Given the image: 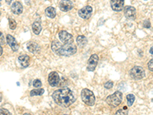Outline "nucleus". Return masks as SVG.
<instances>
[{
  "instance_id": "obj_19",
  "label": "nucleus",
  "mask_w": 153,
  "mask_h": 115,
  "mask_svg": "<svg viewBox=\"0 0 153 115\" xmlns=\"http://www.w3.org/2000/svg\"><path fill=\"white\" fill-rule=\"evenodd\" d=\"M45 15L50 19H54L56 16V10L52 6H49L45 9Z\"/></svg>"
},
{
  "instance_id": "obj_11",
  "label": "nucleus",
  "mask_w": 153,
  "mask_h": 115,
  "mask_svg": "<svg viewBox=\"0 0 153 115\" xmlns=\"http://www.w3.org/2000/svg\"><path fill=\"white\" fill-rule=\"evenodd\" d=\"M125 0H110L111 9L115 12H121L124 8Z\"/></svg>"
},
{
  "instance_id": "obj_14",
  "label": "nucleus",
  "mask_w": 153,
  "mask_h": 115,
  "mask_svg": "<svg viewBox=\"0 0 153 115\" xmlns=\"http://www.w3.org/2000/svg\"><path fill=\"white\" fill-rule=\"evenodd\" d=\"M12 13L15 15H21L23 12V5L20 2H14L11 7Z\"/></svg>"
},
{
  "instance_id": "obj_29",
  "label": "nucleus",
  "mask_w": 153,
  "mask_h": 115,
  "mask_svg": "<svg viewBox=\"0 0 153 115\" xmlns=\"http://www.w3.org/2000/svg\"><path fill=\"white\" fill-rule=\"evenodd\" d=\"M148 68H149V69L151 71V72H153V58L149 61Z\"/></svg>"
},
{
  "instance_id": "obj_21",
  "label": "nucleus",
  "mask_w": 153,
  "mask_h": 115,
  "mask_svg": "<svg viewBox=\"0 0 153 115\" xmlns=\"http://www.w3.org/2000/svg\"><path fill=\"white\" fill-rule=\"evenodd\" d=\"M126 100L128 106H132L133 105L134 101H135V96L132 94H129L126 96Z\"/></svg>"
},
{
  "instance_id": "obj_4",
  "label": "nucleus",
  "mask_w": 153,
  "mask_h": 115,
  "mask_svg": "<svg viewBox=\"0 0 153 115\" xmlns=\"http://www.w3.org/2000/svg\"><path fill=\"white\" fill-rule=\"evenodd\" d=\"M106 103L110 106L113 107H118L120 104L122 103L123 101V94L120 91H116L114 94L108 96L106 100Z\"/></svg>"
},
{
  "instance_id": "obj_22",
  "label": "nucleus",
  "mask_w": 153,
  "mask_h": 115,
  "mask_svg": "<svg viewBox=\"0 0 153 115\" xmlns=\"http://www.w3.org/2000/svg\"><path fill=\"white\" fill-rule=\"evenodd\" d=\"M9 28H11L12 30H14L16 29V26H17V23H16V20L14 19H10L9 20Z\"/></svg>"
},
{
  "instance_id": "obj_32",
  "label": "nucleus",
  "mask_w": 153,
  "mask_h": 115,
  "mask_svg": "<svg viewBox=\"0 0 153 115\" xmlns=\"http://www.w3.org/2000/svg\"><path fill=\"white\" fill-rule=\"evenodd\" d=\"M149 52L151 53L152 55H153V46H152V47L151 48V49H150V50H149Z\"/></svg>"
},
{
  "instance_id": "obj_30",
  "label": "nucleus",
  "mask_w": 153,
  "mask_h": 115,
  "mask_svg": "<svg viewBox=\"0 0 153 115\" xmlns=\"http://www.w3.org/2000/svg\"><path fill=\"white\" fill-rule=\"evenodd\" d=\"M2 53H3V50H2V46H1V44H0V56L2 55Z\"/></svg>"
},
{
  "instance_id": "obj_28",
  "label": "nucleus",
  "mask_w": 153,
  "mask_h": 115,
  "mask_svg": "<svg viewBox=\"0 0 153 115\" xmlns=\"http://www.w3.org/2000/svg\"><path fill=\"white\" fill-rule=\"evenodd\" d=\"M143 26L146 28H149L151 27V23H150V22L149 20H146L144 22V23H143Z\"/></svg>"
},
{
  "instance_id": "obj_31",
  "label": "nucleus",
  "mask_w": 153,
  "mask_h": 115,
  "mask_svg": "<svg viewBox=\"0 0 153 115\" xmlns=\"http://www.w3.org/2000/svg\"><path fill=\"white\" fill-rule=\"evenodd\" d=\"M12 0H5V2L8 4V5H9V4L12 3Z\"/></svg>"
},
{
  "instance_id": "obj_8",
  "label": "nucleus",
  "mask_w": 153,
  "mask_h": 115,
  "mask_svg": "<svg viewBox=\"0 0 153 115\" xmlns=\"http://www.w3.org/2000/svg\"><path fill=\"white\" fill-rule=\"evenodd\" d=\"M60 76L56 72H51L48 75V83L51 87H57L60 84Z\"/></svg>"
},
{
  "instance_id": "obj_33",
  "label": "nucleus",
  "mask_w": 153,
  "mask_h": 115,
  "mask_svg": "<svg viewBox=\"0 0 153 115\" xmlns=\"http://www.w3.org/2000/svg\"><path fill=\"white\" fill-rule=\"evenodd\" d=\"M2 5V0H0V6Z\"/></svg>"
},
{
  "instance_id": "obj_17",
  "label": "nucleus",
  "mask_w": 153,
  "mask_h": 115,
  "mask_svg": "<svg viewBox=\"0 0 153 115\" xmlns=\"http://www.w3.org/2000/svg\"><path fill=\"white\" fill-rule=\"evenodd\" d=\"M32 31H33L35 35H39L41 33V31L42 30V26L41 22H35L32 24Z\"/></svg>"
},
{
  "instance_id": "obj_10",
  "label": "nucleus",
  "mask_w": 153,
  "mask_h": 115,
  "mask_svg": "<svg viewBox=\"0 0 153 115\" xmlns=\"http://www.w3.org/2000/svg\"><path fill=\"white\" fill-rule=\"evenodd\" d=\"M124 9V15L125 17L129 20H134L136 18V10L133 6H126Z\"/></svg>"
},
{
  "instance_id": "obj_16",
  "label": "nucleus",
  "mask_w": 153,
  "mask_h": 115,
  "mask_svg": "<svg viewBox=\"0 0 153 115\" xmlns=\"http://www.w3.org/2000/svg\"><path fill=\"white\" fill-rule=\"evenodd\" d=\"M19 62L21 65L22 68H27L30 65V57L29 56L26 55H23L19 56Z\"/></svg>"
},
{
  "instance_id": "obj_25",
  "label": "nucleus",
  "mask_w": 153,
  "mask_h": 115,
  "mask_svg": "<svg viewBox=\"0 0 153 115\" xmlns=\"http://www.w3.org/2000/svg\"><path fill=\"white\" fill-rule=\"evenodd\" d=\"M0 44H1V45H2V46L5 44V38H4L3 34H2L1 31H0Z\"/></svg>"
},
{
  "instance_id": "obj_18",
  "label": "nucleus",
  "mask_w": 153,
  "mask_h": 115,
  "mask_svg": "<svg viewBox=\"0 0 153 115\" xmlns=\"http://www.w3.org/2000/svg\"><path fill=\"white\" fill-rule=\"evenodd\" d=\"M76 43L80 47H84L87 44V39L84 35H78L76 38Z\"/></svg>"
},
{
  "instance_id": "obj_20",
  "label": "nucleus",
  "mask_w": 153,
  "mask_h": 115,
  "mask_svg": "<svg viewBox=\"0 0 153 115\" xmlns=\"http://www.w3.org/2000/svg\"><path fill=\"white\" fill-rule=\"evenodd\" d=\"M45 92V90L43 88H40V89H34L32 91L30 92V96L31 97H34V96H40L42 95Z\"/></svg>"
},
{
  "instance_id": "obj_13",
  "label": "nucleus",
  "mask_w": 153,
  "mask_h": 115,
  "mask_svg": "<svg viewBox=\"0 0 153 115\" xmlns=\"http://www.w3.org/2000/svg\"><path fill=\"white\" fill-rule=\"evenodd\" d=\"M6 42H7V44L10 46L13 52H17L19 50V43L12 35H9V34L6 35Z\"/></svg>"
},
{
  "instance_id": "obj_12",
  "label": "nucleus",
  "mask_w": 153,
  "mask_h": 115,
  "mask_svg": "<svg viewBox=\"0 0 153 115\" xmlns=\"http://www.w3.org/2000/svg\"><path fill=\"white\" fill-rule=\"evenodd\" d=\"M73 7V2H71V0H61L59 3V8L62 12H68V11L71 10Z\"/></svg>"
},
{
  "instance_id": "obj_15",
  "label": "nucleus",
  "mask_w": 153,
  "mask_h": 115,
  "mask_svg": "<svg viewBox=\"0 0 153 115\" xmlns=\"http://www.w3.org/2000/svg\"><path fill=\"white\" fill-rule=\"evenodd\" d=\"M27 49L30 52L33 54H38L40 52V46H38V44L34 42H29L27 44Z\"/></svg>"
},
{
  "instance_id": "obj_2",
  "label": "nucleus",
  "mask_w": 153,
  "mask_h": 115,
  "mask_svg": "<svg viewBox=\"0 0 153 115\" xmlns=\"http://www.w3.org/2000/svg\"><path fill=\"white\" fill-rule=\"evenodd\" d=\"M51 50L56 55L61 56H71L76 52V46L74 44H65L61 45L59 42L54 41L51 44Z\"/></svg>"
},
{
  "instance_id": "obj_27",
  "label": "nucleus",
  "mask_w": 153,
  "mask_h": 115,
  "mask_svg": "<svg viewBox=\"0 0 153 115\" xmlns=\"http://www.w3.org/2000/svg\"><path fill=\"white\" fill-rule=\"evenodd\" d=\"M0 114H11V113L5 108H1L0 109Z\"/></svg>"
},
{
  "instance_id": "obj_34",
  "label": "nucleus",
  "mask_w": 153,
  "mask_h": 115,
  "mask_svg": "<svg viewBox=\"0 0 153 115\" xmlns=\"http://www.w3.org/2000/svg\"><path fill=\"white\" fill-rule=\"evenodd\" d=\"M2 101V96H1V94H0V101Z\"/></svg>"
},
{
  "instance_id": "obj_23",
  "label": "nucleus",
  "mask_w": 153,
  "mask_h": 115,
  "mask_svg": "<svg viewBox=\"0 0 153 115\" xmlns=\"http://www.w3.org/2000/svg\"><path fill=\"white\" fill-rule=\"evenodd\" d=\"M42 81L39 79H36L33 81V86L35 87H39L42 86Z\"/></svg>"
},
{
  "instance_id": "obj_36",
  "label": "nucleus",
  "mask_w": 153,
  "mask_h": 115,
  "mask_svg": "<svg viewBox=\"0 0 153 115\" xmlns=\"http://www.w3.org/2000/svg\"><path fill=\"white\" fill-rule=\"evenodd\" d=\"M145 1H146V0H145Z\"/></svg>"
},
{
  "instance_id": "obj_3",
  "label": "nucleus",
  "mask_w": 153,
  "mask_h": 115,
  "mask_svg": "<svg viewBox=\"0 0 153 115\" xmlns=\"http://www.w3.org/2000/svg\"><path fill=\"white\" fill-rule=\"evenodd\" d=\"M80 95H81L82 101L86 105H88V106H93V105H94L96 101V98L92 91H91V90H89L87 88H84L82 90Z\"/></svg>"
},
{
  "instance_id": "obj_7",
  "label": "nucleus",
  "mask_w": 153,
  "mask_h": 115,
  "mask_svg": "<svg viewBox=\"0 0 153 115\" xmlns=\"http://www.w3.org/2000/svg\"><path fill=\"white\" fill-rule=\"evenodd\" d=\"M93 13V8L90 5H86L78 11V15L81 19H88Z\"/></svg>"
},
{
  "instance_id": "obj_6",
  "label": "nucleus",
  "mask_w": 153,
  "mask_h": 115,
  "mask_svg": "<svg viewBox=\"0 0 153 115\" xmlns=\"http://www.w3.org/2000/svg\"><path fill=\"white\" fill-rule=\"evenodd\" d=\"M99 61V57L97 55L94 54L90 57L88 61H87V69L88 72H94L97 68V65Z\"/></svg>"
},
{
  "instance_id": "obj_9",
  "label": "nucleus",
  "mask_w": 153,
  "mask_h": 115,
  "mask_svg": "<svg viewBox=\"0 0 153 115\" xmlns=\"http://www.w3.org/2000/svg\"><path fill=\"white\" fill-rule=\"evenodd\" d=\"M60 40L64 44H71L73 43L74 38L71 34L68 33L66 31H61L58 34Z\"/></svg>"
},
{
  "instance_id": "obj_1",
  "label": "nucleus",
  "mask_w": 153,
  "mask_h": 115,
  "mask_svg": "<svg viewBox=\"0 0 153 115\" xmlns=\"http://www.w3.org/2000/svg\"><path fill=\"white\" fill-rule=\"evenodd\" d=\"M52 98L54 102L61 107H69L76 100L74 93L68 87L56 90L53 93Z\"/></svg>"
},
{
  "instance_id": "obj_26",
  "label": "nucleus",
  "mask_w": 153,
  "mask_h": 115,
  "mask_svg": "<svg viewBox=\"0 0 153 115\" xmlns=\"http://www.w3.org/2000/svg\"><path fill=\"white\" fill-rule=\"evenodd\" d=\"M128 114V111H126V109H123V110H122V109H120V110H118L117 112H116V114Z\"/></svg>"
},
{
  "instance_id": "obj_35",
  "label": "nucleus",
  "mask_w": 153,
  "mask_h": 115,
  "mask_svg": "<svg viewBox=\"0 0 153 115\" xmlns=\"http://www.w3.org/2000/svg\"><path fill=\"white\" fill-rule=\"evenodd\" d=\"M0 16H1V12H0Z\"/></svg>"
},
{
  "instance_id": "obj_5",
  "label": "nucleus",
  "mask_w": 153,
  "mask_h": 115,
  "mask_svg": "<svg viewBox=\"0 0 153 115\" xmlns=\"http://www.w3.org/2000/svg\"><path fill=\"white\" fill-rule=\"evenodd\" d=\"M129 75L134 80H141L146 76V72H145L144 68H142V67L135 66L130 70Z\"/></svg>"
},
{
  "instance_id": "obj_24",
  "label": "nucleus",
  "mask_w": 153,
  "mask_h": 115,
  "mask_svg": "<svg viewBox=\"0 0 153 115\" xmlns=\"http://www.w3.org/2000/svg\"><path fill=\"white\" fill-rule=\"evenodd\" d=\"M113 87V81H107L104 84V87L106 89H111Z\"/></svg>"
}]
</instances>
